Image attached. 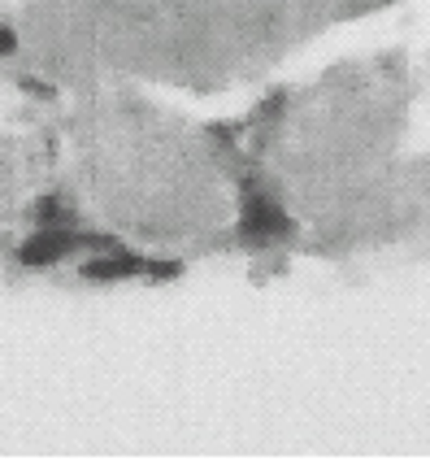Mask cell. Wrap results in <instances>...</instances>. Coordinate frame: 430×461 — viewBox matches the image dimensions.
Masks as SVG:
<instances>
[{
    "mask_svg": "<svg viewBox=\"0 0 430 461\" xmlns=\"http://www.w3.org/2000/svg\"><path fill=\"white\" fill-rule=\"evenodd\" d=\"M282 230H287V218L279 213V205H270V201L248 205V213H244V235H248V240L265 244V240H274Z\"/></svg>",
    "mask_w": 430,
    "mask_h": 461,
    "instance_id": "cell-1",
    "label": "cell"
},
{
    "mask_svg": "<svg viewBox=\"0 0 430 461\" xmlns=\"http://www.w3.org/2000/svg\"><path fill=\"white\" fill-rule=\"evenodd\" d=\"M78 240H70V235H40L35 244H26L22 249V261H31V266H44V261H57V257L66 253V249H75Z\"/></svg>",
    "mask_w": 430,
    "mask_h": 461,
    "instance_id": "cell-2",
    "label": "cell"
},
{
    "mask_svg": "<svg viewBox=\"0 0 430 461\" xmlns=\"http://www.w3.org/2000/svg\"><path fill=\"white\" fill-rule=\"evenodd\" d=\"M9 49H13V35H9V31L0 26V52H9Z\"/></svg>",
    "mask_w": 430,
    "mask_h": 461,
    "instance_id": "cell-3",
    "label": "cell"
}]
</instances>
